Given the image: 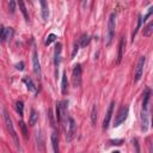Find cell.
I'll use <instances>...</instances> for the list:
<instances>
[{"mask_svg": "<svg viewBox=\"0 0 153 153\" xmlns=\"http://www.w3.org/2000/svg\"><path fill=\"white\" fill-rule=\"evenodd\" d=\"M51 146H53L54 153H60V149H59V138H57L56 133L51 134Z\"/></svg>", "mask_w": 153, "mask_h": 153, "instance_id": "13", "label": "cell"}, {"mask_svg": "<svg viewBox=\"0 0 153 153\" xmlns=\"http://www.w3.org/2000/svg\"><path fill=\"white\" fill-rule=\"evenodd\" d=\"M112 153H120V152H119V151H114Z\"/></svg>", "mask_w": 153, "mask_h": 153, "instance_id": "34", "label": "cell"}, {"mask_svg": "<svg viewBox=\"0 0 153 153\" xmlns=\"http://www.w3.org/2000/svg\"><path fill=\"white\" fill-rule=\"evenodd\" d=\"M91 121H92L93 126L96 124V122H97V108H96V105L92 107V111H91Z\"/></svg>", "mask_w": 153, "mask_h": 153, "instance_id": "25", "label": "cell"}, {"mask_svg": "<svg viewBox=\"0 0 153 153\" xmlns=\"http://www.w3.org/2000/svg\"><path fill=\"white\" fill-rule=\"evenodd\" d=\"M89 42H90V36L86 35V34L82 35V37H80V46L82 47H86L89 44Z\"/></svg>", "mask_w": 153, "mask_h": 153, "instance_id": "24", "label": "cell"}, {"mask_svg": "<svg viewBox=\"0 0 153 153\" xmlns=\"http://www.w3.org/2000/svg\"><path fill=\"white\" fill-rule=\"evenodd\" d=\"M110 145H116V146H120L123 144V139H116V140H110L109 141Z\"/></svg>", "mask_w": 153, "mask_h": 153, "instance_id": "29", "label": "cell"}, {"mask_svg": "<svg viewBox=\"0 0 153 153\" xmlns=\"http://www.w3.org/2000/svg\"><path fill=\"white\" fill-rule=\"evenodd\" d=\"M67 87H68L67 75H66V72H64V74H62V80H61V92H62L64 94L67 92Z\"/></svg>", "mask_w": 153, "mask_h": 153, "instance_id": "17", "label": "cell"}, {"mask_svg": "<svg viewBox=\"0 0 153 153\" xmlns=\"http://www.w3.org/2000/svg\"><path fill=\"white\" fill-rule=\"evenodd\" d=\"M23 82L26 85L29 91H35L36 92V86H35V84H34V82H32V79L30 78V76H25V78L23 79Z\"/></svg>", "mask_w": 153, "mask_h": 153, "instance_id": "16", "label": "cell"}, {"mask_svg": "<svg viewBox=\"0 0 153 153\" xmlns=\"http://www.w3.org/2000/svg\"><path fill=\"white\" fill-rule=\"evenodd\" d=\"M145 62H146V57L145 56H140L139 60H138V64H137V67H135V73H134V82H135V83H138L142 78Z\"/></svg>", "mask_w": 153, "mask_h": 153, "instance_id": "2", "label": "cell"}, {"mask_svg": "<svg viewBox=\"0 0 153 153\" xmlns=\"http://www.w3.org/2000/svg\"><path fill=\"white\" fill-rule=\"evenodd\" d=\"M141 25H142V16H141V14H139V16H138V24H137V28H135V30L133 31V35H132V38H133V41H134V38H135V36H137L138 31L140 30Z\"/></svg>", "mask_w": 153, "mask_h": 153, "instance_id": "19", "label": "cell"}, {"mask_svg": "<svg viewBox=\"0 0 153 153\" xmlns=\"http://www.w3.org/2000/svg\"><path fill=\"white\" fill-rule=\"evenodd\" d=\"M124 47H126V40H124V37H122V38H121V41H120V46H119V54H117V61H116L117 64H120L121 60H122Z\"/></svg>", "mask_w": 153, "mask_h": 153, "instance_id": "12", "label": "cell"}, {"mask_svg": "<svg viewBox=\"0 0 153 153\" xmlns=\"http://www.w3.org/2000/svg\"><path fill=\"white\" fill-rule=\"evenodd\" d=\"M61 48H62V46H61V43H57L56 46H55V51H54V64H55V67L57 68L59 67V65H60V60H61Z\"/></svg>", "mask_w": 153, "mask_h": 153, "instance_id": "9", "label": "cell"}, {"mask_svg": "<svg viewBox=\"0 0 153 153\" xmlns=\"http://www.w3.org/2000/svg\"><path fill=\"white\" fill-rule=\"evenodd\" d=\"M128 112H129V108H128L127 105H126V107H122V108L120 109V111L117 112L116 117H115L114 126L117 127V126H120L122 122H124L126 119H127V116H128Z\"/></svg>", "mask_w": 153, "mask_h": 153, "instance_id": "6", "label": "cell"}, {"mask_svg": "<svg viewBox=\"0 0 153 153\" xmlns=\"http://www.w3.org/2000/svg\"><path fill=\"white\" fill-rule=\"evenodd\" d=\"M76 135V123L74 121V119L69 117L68 119V128L66 129V140L67 142H71L74 137Z\"/></svg>", "mask_w": 153, "mask_h": 153, "instance_id": "4", "label": "cell"}, {"mask_svg": "<svg viewBox=\"0 0 153 153\" xmlns=\"http://www.w3.org/2000/svg\"><path fill=\"white\" fill-rule=\"evenodd\" d=\"M18 6H19V9H21V11H22V13H23V16H24V18H25V21L29 22V13H28V11H26L25 4H24L23 1H19V3H18Z\"/></svg>", "mask_w": 153, "mask_h": 153, "instance_id": "20", "label": "cell"}, {"mask_svg": "<svg viewBox=\"0 0 153 153\" xmlns=\"http://www.w3.org/2000/svg\"><path fill=\"white\" fill-rule=\"evenodd\" d=\"M56 40V35H54V34H50L48 37H47V40H46V46H49V44H51L54 41Z\"/></svg>", "mask_w": 153, "mask_h": 153, "instance_id": "26", "label": "cell"}, {"mask_svg": "<svg viewBox=\"0 0 153 153\" xmlns=\"http://www.w3.org/2000/svg\"><path fill=\"white\" fill-rule=\"evenodd\" d=\"M32 66H34V72L37 75V78H41V65H40V60H38V54L36 51V49L34 50L32 54Z\"/></svg>", "mask_w": 153, "mask_h": 153, "instance_id": "7", "label": "cell"}, {"mask_svg": "<svg viewBox=\"0 0 153 153\" xmlns=\"http://www.w3.org/2000/svg\"><path fill=\"white\" fill-rule=\"evenodd\" d=\"M40 4H41V7H42V18H43L44 22H47L48 18H49V6H48V3L44 1V0H41Z\"/></svg>", "mask_w": 153, "mask_h": 153, "instance_id": "11", "label": "cell"}, {"mask_svg": "<svg viewBox=\"0 0 153 153\" xmlns=\"http://www.w3.org/2000/svg\"><path fill=\"white\" fill-rule=\"evenodd\" d=\"M4 34H5V28L0 24V41H4Z\"/></svg>", "mask_w": 153, "mask_h": 153, "instance_id": "31", "label": "cell"}, {"mask_svg": "<svg viewBox=\"0 0 153 153\" xmlns=\"http://www.w3.org/2000/svg\"><path fill=\"white\" fill-rule=\"evenodd\" d=\"M133 145L135 147V153H140V146H139L138 139H133Z\"/></svg>", "mask_w": 153, "mask_h": 153, "instance_id": "30", "label": "cell"}, {"mask_svg": "<svg viewBox=\"0 0 153 153\" xmlns=\"http://www.w3.org/2000/svg\"><path fill=\"white\" fill-rule=\"evenodd\" d=\"M141 128L144 132L148 128V110H141Z\"/></svg>", "mask_w": 153, "mask_h": 153, "instance_id": "10", "label": "cell"}, {"mask_svg": "<svg viewBox=\"0 0 153 153\" xmlns=\"http://www.w3.org/2000/svg\"><path fill=\"white\" fill-rule=\"evenodd\" d=\"M9 10H10V12H11L12 14L14 13V11H16V1L11 0V1L9 3Z\"/></svg>", "mask_w": 153, "mask_h": 153, "instance_id": "27", "label": "cell"}, {"mask_svg": "<svg viewBox=\"0 0 153 153\" xmlns=\"http://www.w3.org/2000/svg\"><path fill=\"white\" fill-rule=\"evenodd\" d=\"M4 120H5V124H6V127H7V130L10 132V134H11V137H12V139H13V141H14L17 148H21V145H19V140H18V135H17V133H16V130H14L12 120H11V117L9 116L7 111H4Z\"/></svg>", "mask_w": 153, "mask_h": 153, "instance_id": "1", "label": "cell"}, {"mask_svg": "<svg viewBox=\"0 0 153 153\" xmlns=\"http://www.w3.org/2000/svg\"><path fill=\"white\" fill-rule=\"evenodd\" d=\"M78 49H79V44H78V43H75L74 47H73V51H72V59L75 56V54L78 53Z\"/></svg>", "mask_w": 153, "mask_h": 153, "instance_id": "32", "label": "cell"}, {"mask_svg": "<svg viewBox=\"0 0 153 153\" xmlns=\"http://www.w3.org/2000/svg\"><path fill=\"white\" fill-rule=\"evenodd\" d=\"M36 140H37V146H38V149L41 152H43L44 149V140H43V135L41 132H37L36 134Z\"/></svg>", "mask_w": 153, "mask_h": 153, "instance_id": "15", "label": "cell"}, {"mask_svg": "<svg viewBox=\"0 0 153 153\" xmlns=\"http://www.w3.org/2000/svg\"><path fill=\"white\" fill-rule=\"evenodd\" d=\"M152 31H153V21H151V22L147 24V26L144 29V36L149 37V36L152 35Z\"/></svg>", "mask_w": 153, "mask_h": 153, "instance_id": "21", "label": "cell"}, {"mask_svg": "<svg viewBox=\"0 0 153 153\" xmlns=\"http://www.w3.org/2000/svg\"><path fill=\"white\" fill-rule=\"evenodd\" d=\"M115 25H116V14L112 12L109 17V22H108V41H107V44L111 43V40H112L114 34H115Z\"/></svg>", "mask_w": 153, "mask_h": 153, "instance_id": "3", "label": "cell"}, {"mask_svg": "<svg viewBox=\"0 0 153 153\" xmlns=\"http://www.w3.org/2000/svg\"><path fill=\"white\" fill-rule=\"evenodd\" d=\"M21 128H22V132H23V135H24V138L25 139H28V130H26V126H25V123L22 121L21 122Z\"/></svg>", "mask_w": 153, "mask_h": 153, "instance_id": "28", "label": "cell"}, {"mask_svg": "<svg viewBox=\"0 0 153 153\" xmlns=\"http://www.w3.org/2000/svg\"><path fill=\"white\" fill-rule=\"evenodd\" d=\"M151 98V90L147 89L144 93V99H142V110H148V102Z\"/></svg>", "mask_w": 153, "mask_h": 153, "instance_id": "14", "label": "cell"}, {"mask_svg": "<svg viewBox=\"0 0 153 153\" xmlns=\"http://www.w3.org/2000/svg\"><path fill=\"white\" fill-rule=\"evenodd\" d=\"M72 83L74 87H78L82 84V66L78 64L75 65L72 72Z\"/></svg>", "mask_w": 153, "mask_h": 153, "instance_id": "5", "label": "cell"}, {"mask_svg": "<svg viewBox=\"0 0 153 153\" xmlns=\"http://www.w3.org/2000/svg\"><path fill=\"white\" fill-rule=\"evenodd\" d=\"M114 107H115V103L111 102L110 105H109V108H108V111H107V115H105V117H104V121H103V129L104 130H107L108 127H109L111 116H112V114H114Z\"/></svg>", "mask_w": 153, "mask_h": 153, "instance_id": "8", "label": "cell"}, {"mask_svg": "<svg viewBox=\"0 0 153 153\" xmlns=\"http://www.w3.org/2000/svg\"><path fill=\"white\" fill-rule=\"evenodd\" d=\"M12 36H13V29H12V28H7V29H5L4 41H9V40H11Z\"/></svg>", "mask_w": 153, "mask_h": 153, "instance_id": "23", "label": "cell"}, {"mask_svg": "<svg viewBox=\"0 0 153 153\" xmlns=\"http://www.w3.org/2000/svg\"><path fill=\"white\" fill-rule=\"evenodd\" d=\"M37 120H38V114H37V111H36L35 109H31V114H30V121H29L30 126H35V124H36V122H37Z\"/></svg>", "mask_w": 153, "mask_h": 153, "instance_id": "18", "label": "cell"}, {"mask_svg": "<svg viewBox=\"0 0 153 153\" xmlns=\"http://www.w3.org/2000/svg\"><path fill=\"white\" fill-rule=\"evenodd\" d=\"M16 110L19 114V116H23V114H24V104H23L22 101H18L16 103Z\"/></svg>", "mask_w": 153, "mask_h": 153, "instance_id": "22", "label": "cell"}, {"mask_svg": "<svg viewBox=\"0 0 153 153\" xmlns=\"http://www.w3.org/2000/svg\"><path fill=\"white\" fill-rule=\"evenodd\" d=\"M16 67H17V69H19V71H23V69H24V62H19V64H17Z\"/></svg>", "mask_w": 153, "mask_h": 153, "instance_id": "33", "label": "cell"}]
</instances>
